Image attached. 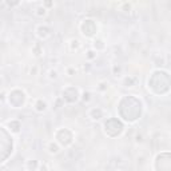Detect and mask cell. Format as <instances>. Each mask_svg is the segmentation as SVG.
I'll list each match as a JSON object with an SVG mask.
<instances>
[{
  "label": "cell",
  "instance_id": "2",
  "mask_svg": "<svg viewBox=\"0 0 171 171\" xmlns=\"http://www.w3.org/2000/svg\"><path fill=\"white\" fill-rule=\"evenodd\" d=\"M50 79H58V71L51 70L50 71Z\"/></svg>",
  "mask_w": 171,
  "mask_h": 171
},
{
  "label": "cell",
  "instance_id": "1",
  "mask_svg": "<svg viewBox=\"0 0 171 171\" xmlns=\"http://www.w3.org/2000/svg\"><path fill=\"white\" fill-rule=\"evenodd\" d=\"M36 11H38V12H36V15H38V16H42V15L44 16L45 13H47V12H45V8L44 7H39Z\"/></svg>",
  "mask_w": 171,
  "mask_h": 171
},
{
  "label": "cell",
  "instance_id": "3",
  "mask_svg": "<svg viewBox=\"0 0 171 171\" xmlns=\"http://www.w3.org/2000/svg\"><path fill=\"white\" fill-rule=\"evenodd\" d=\"M83 100L84 102L90 100V92H83Z\"/></svg>",
  "mask_w": 171,
  "mask_h": 171
},
{
  "label": "cell",
  "instance_id": "4",
  "mask_svg": "<svg viewBox=\"0 0 171 171\" xmlns=\"http://www.w3.org/2000/svg\"><path fill=\"white\" fill-rule=\"evenodd\" d=\"M87 53H88V55H87V56H88V58H90V59H91V58H94V55H92V53H95V52H94V51H92V50H90V51H88V52H87Z\"/></svg>",
  "mask_w": 171,
  "mask_h": 171
}]
</instances>
